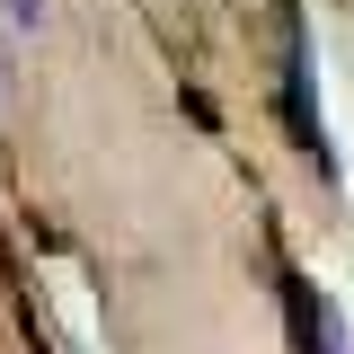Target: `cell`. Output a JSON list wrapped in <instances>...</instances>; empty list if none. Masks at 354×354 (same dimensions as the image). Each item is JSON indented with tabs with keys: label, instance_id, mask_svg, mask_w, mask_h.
<instances>
[{
	"label": "cell",
	"instance_id": "obj_1",
	"mask_svg": "<svg viewBox=\"0 0 354 354\" xmlns=\"http://www.w3.org/2000/svg\"><path fill=\"white\" fill-rule=\"evenodd\" d=\"M36 9H44V0H9V18H18V27H36Z\"/></svg>",
	"mask_w": 354,
	"mask_h": 354
}]
</instances>
